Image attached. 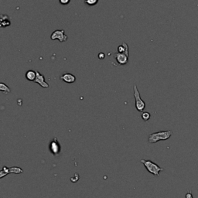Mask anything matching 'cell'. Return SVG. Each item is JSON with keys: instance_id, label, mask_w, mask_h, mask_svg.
<instances>
[{"instance_id": "cell-1", "label": "cell", "mask_w": 198, "mask_h": 198, "mask_svg": "<svg viewBox=\"0 0 198 198\" xmlns=\"http://www.w3.org/2000/svg\"><path fill=\"white\" fill-rule=\"evenodd\" d=\"M172 131L166 130V131H160V132H154L149 135L148 141L150 143H156L159 141H165V140L169 139L171 137Z\"/></svg>"}, {"instance_id": "cell-2", "label": "cell", "mask_w": 198, "mask_h": 198, "mask_svg": "<svg viewBox=\"0 0 198 198\" xmlns=\"http://www.w3.org/2000/svg\"><path fill=\"white\" fill-rule=\"evenodd\" d=\"M141 163L145 166L146 169L149 173L151 174L154 175V176H159V173L163 171L164 169L158 166L157 164L153 163L151 160H146V159H142Z\"/></svg>"}, {"instance_id": "cell-3", "label": "cell", "mask_w": 198, "mask_h": 198, "mask_svg": "<svg viewBox=\"0 0 198 198\" xmlns=\"http://www.w3.org/2000/svg\"><path fill=\"white\" fill-rule=\"evenodd\" d=\"M133 90L134 97H135V109H136V110L138 111V112H142L143 110L145 109V108H146V103H145V101L141 98L140 93L139 91H138L136 85H134Z\"/></svg>"}, {"instance_id": "cell-4", "label": "cell", "mask_w": 198, "mask_h": 198, "mask_svg": "<svg viewBox=\"0 0 198 198\" xmlns=\"http://www.w3.org/2000/svg\"><path fill=\"white\" fill-rule=\"evenodd\" d=\"M49 150L54 156H57L60 153L61 146H60V142L57 138H54L52 141H51V142L49 144Z\"/></svg>"}, {"instance_id": "cell-5", "label": "cell", "mask_w": 198, "mask_h": 198, "mask_svg": "<svg viewBox=\"0 0 198 198\" xmlns=\"http://www.w3.org/2000/svg\"><path fill=\"white\" fill-rule=\"evenodd\" d=\"M68 36L65 34V32L64 30H57L54 32H53L51 36V39L52 40H54V39H58L60 42L63 43L67 41L68 39Z\"/></svg>"}, {"instance_id": "cell-6", "label": "cell", "mask_w": 198, "mask_h": 198, "mask_svg": "<svg viewBox=\"0 0 198 198\" xmlns=\"http://www.w3.org/2000/svg\"><path fill=\"white\" fill-rule=\"evenodd\" d=\"M129 56L125 54H121V53H116L115 54V60L120 65L127 64L128 62H129Z\"/></svg>"}, {"instance_id": "cell-7", "label": "cell", "mask_w": 198, "mask_h": 198, "mask_svg": "<svg viewBox=\"0 0 198 198\" xmlns=\"http://www.w3.org/2000/svg\"><path fill=\"white\" fill-rule=\"evenodd\" d=\"M35 83L38 84V85H40L42 88H48L50 87L49 84H47V82L45 81V78H44V76L43 74H41L39 71H36V80H35Z\"/></svg>"}, {"instance_id": "cell-8", "label": "cell", "mask_w": 198, "mask_h": 198, "mask_svg": "<svg viewBox=\"0 0 198 198\" xmlns=\"http://www.w3.org/2000/svg\"><path fill=\"white\" fill-rule=\"evenodd\" d=\"M60 79L61 80H63V81H64L65 83L68 84L74 83L76 80L75 76L73 75L72 74H70V73H65V74H64L63 75L60 76Z\"/></svg>"}, {"instance_id": "cell-9", "label": "cell", "mask_w": 198, "mask_h": 198, "mask_svg": "<svg viewBox=\"0 0 198 198\" xmlns=\"http://www.w3.org/2000/svg\"><path fill=\"white\" fill-rule=\"evenodd\" d=\"M0 25L2 28L5 27H10L11 25V22H10V19L7 15H1V20H0Z\"/></svg>"}, {"instance_id": "cell-10", "label": "cell", "mask_w": 198, "mask_h": 198, "mask_svg": "<svg viewBox=\"0 0 198 198\" xmlns=\"http://www.w3.org/2000/svg\"><path fill=\"white\" fill-rule=\"evenodd\" d=\"M118 53H121V54H125L126 55L129 56V46L126 43H123L122 45L118 46Z\"/></svg>"}, {"instance_id": "cell-11", "label": "cell", "mask_w": 198, "mask_h": 198, "mask_svg": "<svg viewBox=\"0 0 198 198\" xmlns=\"http://www.w3.org/2000/svg\"><path fill=\"white\" fill-rule=\"evenodd\" d=\"M26 77L30 81L34 82L36 77V71H33V70H30V71H28L26 73Z\"/></svg>"}, {"instance_id": "cell-12", "label": "cell", "mask_w": 198, "mask_h": 198, "mask_svg": "<svg viewBox=\"0 0 198 198\" xmlns=\"http://www.w3.org/2000/svg\"><path fill=\"white\" fill-rule=\"evenodd\" d=\"M23 172V170L21 169L20 167H13L9 168V173H15V174H20Z\"/></svg>"}, {"instance_id": "cell-13", "label": "cell", "mask_w": 198, "mask_h": 198, "mask_svg": "<svg viewBox=\"0 0 198 198\" xmlns=\"http://www.w3.org/2000/svg\"><path fill=\"white\" fill-rule=\"evenodd\" d=\"M0 91H2V92H4L5 94H10V92H11V90H10V88H9L8 86H7L6 84L4 83H0Z\"/></svg>"}, {"instance_id": "cell-14", "label": "cell", "mask_w": 198, "mask_h": 198, "mask_svg": "<svg viewBox=\"0 0 198 198\" xmlns=\"http://www.w3.org/2000/svg\"><path fill=\"white\" fill-rule=\"evenodd\" d=\"M10 174L9 173V168L7 167H2V170L0 172V178H3L4 176H6V175Z\"/></svg>"}, {"instance_id": "cell-15", "label": "cell", "mask_w": 198, "mask_h": 198, "mask_svg": "<svg viewBox=\"0 0 198 198\" xmlns=\"http://www.w3.org/2000/svg\"><path fill=\"white\" fill-rule=\"evenodd\" d=\"M143 121L145 122H147L150 120V117H151V115H150V113H149V112H142V115H141Z\"/></svg>"}, {"instance_id": "cell-16", "label": "cell", "mask_w": 198, "mask_h": 198, "mask_svg": "<svg viewBox=\"0 0 198 198\" xmlns=\"http://www.w3.org/2000/svg\"><path fill=\"white\" fill-rule=\"evenodd\" d=\"M98 0H85V3L87 5L92 6H95L97 3Z\"/></svg>"}, {"instance_id": "cell-17", "label": "cell", "mask_w": 198, "mask_h": 198, "mask_svg": "<svg viewBox=\"0 0 198 198\" xmlns=\"http://www.w3.org/2000/svg\"><path fill=\"white\" fill-rule=\"evenodd\" d=\"M185 197L186 198H193V194H192V193H191V190H189L188 191H187V194H186Z\"/></svg>"}, {"instance_id": "cell-18", "label": "cell", "mask_w": 198, "mask_h": 198, "mask_svg": "<svg viewBox=\"0 0 198 198\" xmlns=\"http://www.w3.org/2000/svg\"><path fill=\"white\" fill-rule=\"evenodd\" d=\"M70 1H71V0H59L60 3L62 4V5H68L70 2Z\"/></svg>"}, {"instance_id": "cell-19", "label": "cell", "mask_w": 198, "mask_h": 198, "mask_svg": "<svg viewBox=\"0 0 198 198\" xmlns=\"http://www.w3.org/2000/svg\"><path fill=\"white\" fill-rule=\"evenodd\" d=\"M98 57H99V59H101V60H103V59H104V57H105V54H103V53H101V54H98Z\"/></svg>"}]
</instances>
